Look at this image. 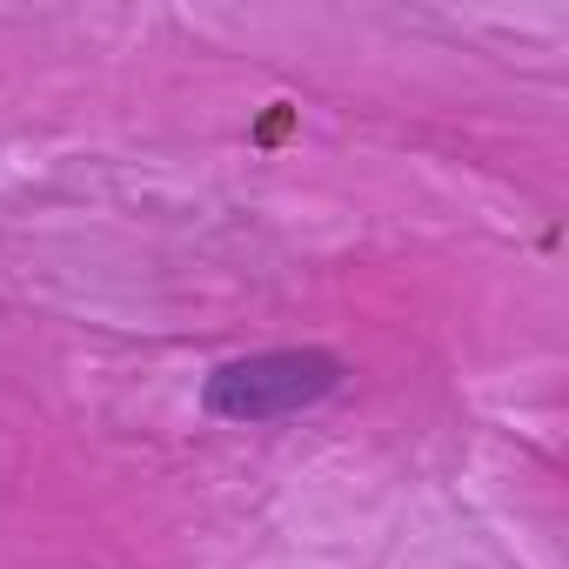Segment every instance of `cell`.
I'll list each match as a JSON object with an SVG mask.
<instances>
[{
    "instance_id": "1",
    "label": "cell",
    "mask_w": 569,
    "mask_h": 569,
    "mask_svg": "<svg viewBox=\"0 0 569 569\" xmlns=\"http://www.w3.org/2000/svg\"><path fill=\"white\" fill-rule=\"evenodd\" d=\"M342 382H349V362L336 349H254V356L221 362L201 382V409L214 422L261 429V422H289V416L329 402Z\"/></svg>"
}]
</instances>
